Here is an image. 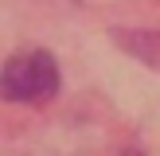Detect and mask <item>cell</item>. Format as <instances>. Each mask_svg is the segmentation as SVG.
<instances>
[{
    "label": "cell",
    "instance_id": "cell-1",
    "mask_svg": "<svg viewBox=\"0 0 160 156\" xmlns=\"http://www.w3.org/2000/svg\"><path fill=\"white\" fill-rule=\"evenodd\" d=\"M59 94V62L51 51H20L0 66L4 101H47Z\"/></svg>",
    "mask_w": 160,
    "mask_h": 156
},
{
    "label": "cell",
    "instance_id": "cell-2",
    "mask_svg": "<svg viewBox=\"0 0 160 156\" xmlns=\"http://www.w3.org/2000/svg\"><path fill=\"white\" fill-rule=\"evenodd\" d=\"M121 156H141V152H137V148H129V152H121Z\"/></svg>",
    "mask_w": 160,
    "mask_h": 156
}]
</instances>
